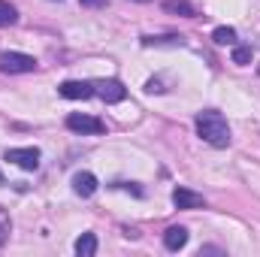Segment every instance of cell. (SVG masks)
Instances as JSON below:
<instances>
[{
    "label": "cell",
    "mask_w": 260,
    "mask_h": 257,
    "mask_svg": "<svg viewBox=\"0 0 260 257\" xmlns=\"http://www.w3.org/2000/svg\"><path fill=\"white\" fill-rule=\"evenodd\" d=\"M58 94L67 97V100H88V97H94V85H91V82H76V79H70V82H64V85L58 88Z\"/></svg>",
    "instance_id": "obj_6"
},
{
    "label": "cell",
    "mask_w": 260,
    "mask_h": 257,
    "mask_svg": "<svg viewBox=\"0 0 260 257\" xmlns=\"http://www.w3.org/2000/svg\"><path fill=\"white\" fill-rule=\"evenodd\" d=\"M15 21H18L15 6H12V3H6V0H0V27H9V24H15Z\"/></svg>",
    "instance_id": "obj_12"
},
{
    "label": "cell",
    "mask_w": 260,
    "mask_h": 257,
    "mask_svg": "<svg viewBox=\"0 0 260 257\" xmlns=\"http://www.w3.org/2000/svg\"><path fill=\"white\" fill-rule=\"evenodd\" d=\"M73 191L79 194V197H91V194L97 191V176L94 173H76L73 176Z\"/></svg>",
    "instance_id": "obj_8"
},
{
    "label": "cell",
    "mask_w": 260,
    "mask_h": 257,
    "mask_svg": "<svg viewBox=\"0 0 260 257\" xmlns=\"http://www.w3.org/2000/svg\"><path fill=\"white\" fill-rule=\"evenodd\" d=\"M3 157L9 164L21 167V170H37L40 167V148H6Z\"/></svg>",
    "instance_id": "obj_5"
},
{
    "label": "cell",
    "mask_w": 260,
    "mask_h": 257,
    "mask_svg": "<svg viewBox=\"0 0 260 257\" xmlns=\"http://www.w3.org/2000/svg\"><path fill=\"white\" fill-rule=\"evenodd\" d=\"M164 9L170 15H182V18H197V9L191 0H164Z\"/></svg>",
    "instance_id": "obj_10"
},
{
    "label": "cell",
    "mask_w": 260,
    "mask_h": 257,
    "mask_svg": "<svg viewBox=\"0 0 260 257\" xmlns=\"http://www.w3.org/2000/svg\"><path fill=\"white\" fill-rule=\"evenodd\" d=\"M136 3H151V0H136Z\"/></svg>",
    "instance_id": "obj_19"
},
{
    "label": "cell",
    "mask_w": 260,
    "mask_h": 257,
    "mask_svg": "<svg viewBox=\"0 0 260 257\" xmlns=\"http://www.w3.org/2000/svg\"><path fill=\"white\" fill-rule=\"evenodd\" d=\"M3 182H6V179H3V173H0V185H3Z\"/></svg>",
    "instance_id": "obj_20"
},
{
    "label": "cell",
    "mask_w": 260,
    "mask_h": 257,
    "mask_svg": "<svg viewBox=\"0 0 260 257\" xmlns=\"http://www.w3.org/2000/svg\"><path fill=\"white\" fill-rule=\"evenodd\" d=\"M37 58L24 52H0V73H34Z\"/></svg>",
    "instance_id": "obj_2"
},
{
    "label": "cell",
    "mask_w": 260,
    "mask_h": 257,
    "mask_svg": "<svg viewBox=\"0 0 260 257\" xmlns=\"http://www.w3.org/2000/svg\"><path fill=\"white\" fill-rule=\"evenodd\" d=\"M79 3H82V6H88V9H103L109 0H79Z\"/></svg>",
    "instance_id": "obj_18"
},
{
    "label": "cell",
    "mask_w": 260,
    "mask_h": 257,
    "mask_svg": "<svg viewBox=\"0 0 260 257\" xmlns=\"http://www.w3.org/2000/svg\"><path fill=\"white\" fill-rule=\"evenodd\" d=\"M6 236H9V218L0 212V248H3V242H6Z\"/></svg>",
    "instance_id": "obj_16"
},
{
    "label": "cell",
    "mask_w": 260,
    "mask_h": 257,
    "mask_svg": "<svg viewBox=\"0 0 260 257\" xmlns=\"http://www.w3.org/2000/svg\"><path fill=\"white\" fill-rule=\"evenodd\" d=\"M164 245H167L170 251L185 248V245H188V230H185V227H170V230L164 233Z\"/></svg>",
    "instance_id": "obj_9"
},
{
    "label": "cell",
    "mask_w": 260,
    "mask_h": 257,
    "mask_svg": "<svg viewBox=\"0 0 260 257\" xmlns=\"http://www.w3.org/2000/svg\"><path fill=\"white\" fill-rule=\"evenodd\" d=\"M73 248H76V254L79 257H94L97 254V236H94V233H82V236L76 239Z\"/></svg>",
    "instance_id": "obj_11"
},
{
    "label": "cell",
    "mask_w": 260,
    "mask_h": 257,
    "mask_svg": "<svg viewBox=\"0 0 260 257\" xmlns=\"http://www.w3.org/2000/svg\"><path fill=\"white\" fill-rule=\"evenodd\" d=\"M145 91H148V94H160V91H164V85H160L157 79H148V82H145Z\"/></svg>",
    "instance_id": "obj_17"
},
{
    "label": "cell",
    "mask_w": 260,
    "mask_h": 257,
    "mask_svg": "<svg viewBox=\"0 0 260 257\" xmlns=\"http://www.w3.org/2000/svg\"><path fill=\"white\" fill-rule=\"evenodd\" d=\"M94 94L103 100V103H121L127 97V88L118 82V79H100L94 82Z\"/></svg>",
    "instance_id": "obj_3"
},
{
    "label": "cell",
    "mask_w": 260,
    "mask_h": 257,
    "mask_svg": "<svg viewBox=\"0 0 260 257\" xmlns=\"http://www.w3.org/2000/svg\"><path fill=\"white\" fill-rule=\"evenodd\" d=\"M233 64L239 67L251 64V46H233Z\"/></svg>",
    "instance_id": "obj_15"
},
{
    "label": "cell",
    "mask_w": 260,
    "mask_h": 257,
    "mask_svg": "<svg viewBox=\"0 0 260 257\" xmlns=\"http://www.w3.org/2000/svg\"><path fill=\"white\" fill-rule=\"evenodd\" d=\"M67 127L73 130V133H103V130H106V124H103L100 118H94V115L70 112V115H67Z\"/></svg>",
    "instance_id": "obj_4"
},
{
    "label": "cell",
    "mask_w": 260,
    "mask_h": 257,
    "mask_svg": "<svg viewBox=\"0 0 260 257\" xmlns=\"http://www.w3.org/2000/svg\"><path fill=\"white\" fill-rule=\"evenodd\" d=\"M142 46H182V37H142Z\"/></svg>",
    "instance_id": "obj_14"
},
{
    "label": "cell",
    "mask_w": 260,
    "mask_h": 257,
    "mask_svg": "<svg viewBox=\"0 0 260 257\" xmlns=\"http://www.w3.org/2000/svg\"><path fill=\"white\" fill-rule=\"evenodd\" d=\"M194 127H197V136H200L203 142H209L212 148H227V145L233 142L227 118H224L221 112H215V109H203V112H197Z\"/></svg>",
    "instance_id": "obj_1"
},
{
    "label": "cell",
    "mask_w": 260,
    "mask_h": 257,
    "mask_svg": "<svg viewBox=\"0 0 260 257\" xmlns=\"http://www.w3.org/2000/svg\"><path fill=\"white\" fill-rule=\"evenodd\" d=\"M212 40H215L218 46H233V43H236V30H233V27H215Z\"/></svg>",
    "instance_id": "obj_13"
},
{
    "label": "cell",
    "mask_w": 260,
    "mask_h": 257,
    "mask_svg": "<svg viewBox=\"0 0 260 257\" xmlns=\"http://www.w3.org/2000/svg\"><path fill=\"white\" fill-rule=\"evenodd\" d=\"M173 206L176 209H206V200H203V194H194L191 188H176Z\"/></svg>",
    "instance_id": "obj_7"
}]
</instances>
